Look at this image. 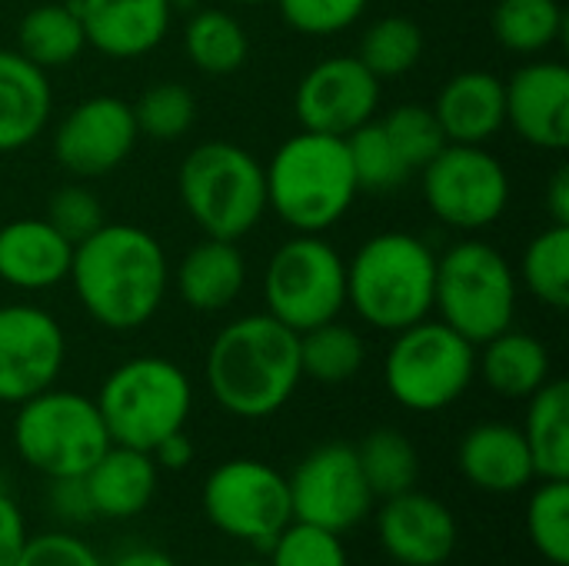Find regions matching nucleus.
Instances as JSON below:
<instances>
[{
	"label": "nucleus",
	"instance_id": "1",
	"mask_svg": "<svg viewBox=\"0 0 569 566\" xmlns=\"http://www.w3.org/2000/svg\"><path fill=\"white\" fill-rule=\"evenodd\" d=\"M67 280L90 320L103 330L127 334L157 317L170 287V264L150 230L103 224L73 244Z\"/></svg>",
	"mask_w": 569,
	"mask_h": 566
},
{
	"label": "nucleus",
	"instance_id": "2",
	"mask_svg": "<svg viewBox=\"0 0 569 566\" xmlns=\"http://www.w3.org/2000/svg\"><path fill=\"white\" fill-rule=\"evenodd\" d=\"M300 380V334L270 314L227 324L207 350V387L240 420L273 417L297 394Z\"/></svg>",
	"mask_w": 569,
	"mask_h": 566
},
{
	"label": "nucleus",
	"instance_id": "3",
	"mask_svg": "<svg viewBox=\"0 0 569 566\" xmlns=\"http://www.w3.org/2000/svg\"><path fill=\"white\" fill-rule=\"evenodd\" d=\"M267 177V210L297 234H323L347 217L360 187L350 167L347 140L300 130L277 147Z\"/></svg>",
	"mask_w": 569,
	"mask_h": 566
},
{
	"label": "nucleus",
	"instance_id": "4",
	"mask_svg": "<svg viewBox=\"0 0 569 566\" xmlns=\"http://www.w3.org/2000/svg\"><path fill=\"white\" fill-rule=\"evenodd\" d=\"M437 254L427 240L387 230L360 244L347 264V304L373 330H407L430 317Z\"/></svg>",
	"mask_w": 569,
	"mask_h": 566
},
{
	"label": "nucleus",
	"instance_id": "5",
	"mask_svg": "<svg viewBox=\"0 0 569 566\" xmlns=\"http://www.w3.org/2000/svg\"><path fill=\"white\" fill-rule=\"evenodd\" d=\"M180 200L203 237L240 240L267 214L263 163L240 143L207 140L193 147L177 173Z\"/></svg>",
	"mask_w": 569,
	"mask_h": 566
},
{
	"label": "nucleus",
	"instance_id": "6",
	"mask_svg": "<svg viewBox=\"0 0 569 566\" xmlns=\"http://www.w3.org/2000/svg\"><path fill=\"white\" fill-rule=\"evenodd\" d=\"M93 404L110 444L150 454L163 437L187 427L193 387L187 370L167 357H130L107 374Z\"/></svg>",
	"mask_w": 569,
	"mask_h": 566
},
{
	"label": "nucleus",
	"instance_id": "7",
	"mask_svg": "<svg viewBox=\"0 0 569 566\" xmlns=\"http://www.w3.org/2000/svg\"><path fill=\"white\" fill-rule=\"evenodd\" d=\"M433 310L473 347L513 327L517 274L510 260L483 240L453 244L437 257Z\"/></svg>",
	"mask_w": 569,
	"mask_h": 566
},
{
	"label": "nucleus",
	"instance_id": "8",
	"mask_svg": "<svg viewBox=\"0 0 569 566\" xmlns=\"http://www.w3.org/2000/svg\"><path fill=\"white\" fill-rule=\"evenodd\" d=\"M13 447L30 470L47 480H63L83 477L110 447V434L90 397L47 387L17 404Z\"/></svg>",
	"mask_w": 569,
	"mask_h": 566
},
{
	"label": "nucleus",
	"instance_id": "9",
	"mask_svg": "<svg viewBox=\"0 0 569 566\" xmlns=\"http://www.w3.org/2000/svg\"><path fill=\"white\" fill-rule=\"evenodd\" d=\"M477 377V347L443 320H420L393 334L383 380L390 397L413 414L453 407Z\"/></svg>",
	"mask_w": 569,
	"mask_h": 566
},
{
	"label": "nucleus",
	"instance_id": "10",
	"mask_svg": "<svg viewBox=\"0 0 569 566\" xmlns=\"http://www.w3.org/2000/svg\"><path fill=\"white\" fill-rule=\"evenodd\" d=\"M263 304L293 334L337 320L347 307V260L320 234L290 237L267 260Z\"/></svg>",
	"mask_w": 569,
	"mask_h": 566
},
{
	"label": "nucleus",
	"instance_id": "11",
	"mask_svg": "<svg viewBox=\"0 0 569 566\" xmlns=\"http://www.w3.org/2000/svg\"><path fill=\"white\" fill-rule=\"evenodd\" d=\"M203 514L217 534L270 550L293 520L287 477L253 457L223 460L203 480Z\"/></svg>",
	"mask_w": 569,
	"mask_h": 566
},
{
	"label": "nucleus",
	"instance_id": "12",
	"mask_svg": "<svg viewBox=\"0 0 569 566\" xmlns=\"http://www.w3.org/2000/svg\"><path fill=\"white\" fill-rule=\"evenodd\" d=\"M420 173L430 214L453 230L493 227L510 203V173L483 143H447Z\"/></svg>",
	"mask_w": 569,
	"mask_h": 566
},
{
	"label": "nucleus",
	"instance_id": "13",
	"mask_svg": "<svg viewBox=\"0 0 569 566\" xmlns=\"http://www.w3.org/2000/svg\"><path fill=\"white\" fill-rule=\"evenodd\" d=\"M287 487L293 520L333 530L340 537L363 524L377 500L360 470L357 447L340 440L310 450L287 477Z\"/></svg>",
	"mask_w": 569,
	"mask_h": 566
},
{
	"label": "nucleus",
	"instance_id": "14",
	"mask_svg": "<svg viewBox=\"0 0 569 566\" xmlns=\"http://www.w3.org/2000/svg\"><path fill=\"white\" fill-rule=\"evenodd\" d=\"M67 364V337L33 304L0 307V404H23L53 387Z\"/></svg>",
	"mask_w": 569,
	"mask_h": 566
},
{
	"label": "nucleus",
	"instance_id": "15",
	"mask_svg": "<svg viewBox=\"0 0 569 566\" xmlns=\"http://www.w3.org/2000/svg\"><path fill=\"white\" fill-rule=\"evenodd\" d=\"M140 140L133 107L120 97H87L67 110L53 133V157L73 177H107Z\"/></svg>",
	"mask_w": 569,
	"mask_h": 566
},
{
	"label": "nucleus",
	"instance_id": "16",
	"mask_svg": "<svg viewBox=\"0 0 569 566\" xmlns=\"http://www.w3.org/2000/svg\"><path fill=\"white\" fill-rule=\"evenodd\" d=\"M380 107V80L360 63V57H327L313 63L293 93V113L303 130L347 137Z\"/></svg>",
	"mask_w": 569,
	"mask_h": 566
},
{
	"label": "nucleus",
	"instance_id": "17",
	"mask_svg": "<svg viewBox=\"0 0 569 566\" xmlns=\"http://www.w3.org/2000/svg\"><path fill=\"white\" fill-rule=\"evenodd\" d=\"M377 537L387 557L403 566H443L460 540L457 517L430 494L403 490L377 514Z\"/></svg>",
	"mask_w": 569,
	"mask_h": 566
},
{
	"label": "nucleus",
	"instance_id": "18",
	"mask_svg": "<svg viewBox=\"0 0 569 566\" xmlns=\"http://www.w3.org/2000/svg\"><path fill=\"white\" fill-rule=\"evenodd\" d=\"M507 123L537 150L569 147V70L560 60H530L503 80Z\"/></svg>",
	"mask_w": 569,
	"mask_h": 566
},
{
	"label": "nucleus",
	"instance_id": "19",
	"mask_svg": "<svg viewBox=\"0 0 569 566\" xmlns=\"http://www.w3.org/2000/svg\"><path fill=\"white\" fill-rule=\"evenodd\" d=\"M87 43L113 60H133L160 47L173 20V0H77Z\"/></svg>",
	"mask_w": 569,
	"mask_h": 566
},
{
	"label": "nucleus",
	"instance_id": "20",
	"mask_svg": "<svg viewBox=\"0 0 569 566\" xmlns=\"http://www.w3.org/2000/svg\"><path fill=\"white\" fill-rule=\"evenodd\" d=\"M457 467L483 494H520L537 477L523 430L503 420L470 427L457 447Z\"/></svg>",
	"mask_w": 569,
	"mask_h": 566
},
{
	"label": "nucleus",
	"instance_id": "21",
	"mask_svg": "<svg viewBox=\"0 0 569 566\" xmlns=\"http://www.w3.org/2000/svg\"><path fill=\"white\" fill-rule=\"evenodd\" d=\"M73 244L43 217L0 227V280L17 290H50L67 280Z\"/></svg>",
	"mask_w": 569,
	"mask_h": 566
},
{
	"label": "nucleus",
	"instance_id": "22",
	"mask_svg": "<svg viewBox=\"0 0 569 566\" xmlns=\"http://www.w3.org/2000/svg\"><path fill=\"white\" fill-rule=\"evenodd\" d=\"M157 484L160 467L153 464V457L123 444H110L83 474L93 517L107 520H130L143 514L157 497Z\"/></svg>",
	"mask_w": 569,
	"mask_h": 566
},
{
	"label": "nucleus",
	"instance_id": "23",
	"mask_svg": "<svg viewBox=\"0 0 569 566\" xmlns=\"http://www.w3.org/2000/svg\"><path fill=\"white\" fill-rule=\"evenodd\" d=\"M433 117L447 143H487L507 123V90L490 70L453 73L437 93Z\"/></svg>",
	"mask_w": 569,
	"mask_h": 566
},
{
	"label": "nucleus",
	"instance_id": "24",
	"mask_svg": "<svg viewBox=\"0 0 569 566\" xmlns=\"http://www.w3.org/2000/svg\"><path fill=\"white\" fill-rule=\"evenodd\" d=\"M53 107L47 70L30 63L17 50H0V153L33 143Z\"/></svg>",
	"mask_w": 569,
	"mask_h": 566
},
{
	"label": "nucleus",
	"instance_id": "25",
	"mask_svg": "<svg viewBox=\"0 0 569 566\" xmlns=\"http://www.w3.org/2000/svg\"><path fill=\"white\" fill-rule=\"evenodd\" d=\"M177 294L190 310L217 314L237 304L247 287V260L233 240L203 237L177 264Z\"/></svg>",
	"mask_w": 569,
	"mask_h": 566
},
{
	"label": "nucleus",
	"instance_id": "26",
	"mask_svg": "<svg viewBox=\"0 0 569 566\" xmlns=\"http://www.w3.org/2000/svg\"><path fill=\"white\" fill-rule=\"evenodd\" d=\"M477 354V374L483 384L507 400H530L550 380V350L527 330H500Z\"/></svg>",
	"mask_w": 569,
	"mask_h": 566
},
{
	"label": "nucleus",
	"instance_id": "27",
	"mask_svg": "<svg viewBox=\"0 0 569 566\" xmlns=\"http://www.w3.org/2000/svg\"><path fill=\"white\" fill-rule=\"evenodd\" d=\"M540 480H569V384L547 380L527 407L520 427Z\"/></svg>",
	"mask_w": 569,
	"mask_h": 566
},
{
	"label": "nucleus",
	"instance_id": "28",
	"mask_svg": "<svg viewBox=\"0 0 569 566\" xmlns=\"http://www.w3.org/2000/svg\"><path fill=\"white\" fill-rule=\"evenodd\" d=\"M87 47V33L80 23L77 0L67 3H40L20 17L17 27V53H23L40 70L73 63Z\"/></svg>",
	"mask_w": 569,
	"mask_h": 566
},
{
	"label": "nucleus",
	"instance_id": "29",
	"mask_svg": "<svg viewBox=\"0 0 569 566\" xmlns=\"http://www.w3.org/2000/svg\"><path fill=\"white\" fill-rule=\"evenodd\" d=\"M183 53L187 60L210 73V77H227L240 70L250 57V37L243 23L217 7L197 10L187 27H183Z\"/></svg>",
	"mask_w": 569,
	"mask_h": 566
},
{
	"label": "nucleus",
	"instance_id": "30",
	"mask_svg": "<svg viewBox=\"0 0 569 566\" xmlns=\"http://www.w3.org/2000/svg\"><path fill=\"white\" fill-rule=\"evenodd\" d=\"M363 337L340 320H327L300 334V370L317 384H347L363 370Z\"/></svg>",
	"mask_w": 569,
	"mask_h": 566
},
{
	"label": "nucleus",
	"instance_id": "31",
	"mask_svg": "<svg viewBox=\"0 0 569 566\" xmlns=\"http://www.w3.org/2000/svg\"><path fill=\"white\" fill-rule=\"evenodd\" d=\"M357 460H360V470H363L373 497H380V500L417 487V477H420L417 447L410 444L407 434H400L393 427H380V430L367 434L357 447Z\"/></svg>",
	"mask_w": 569,
	"mask_h": 566
},
{
	"label": "nucleus",
	"instance_id": "32",
	"mask_svg": "<svg viewBox=\"0 0 569 566\" xmlns=\"http://www.w3.org/2000/svg\"><path fill=\"white\" fill-rule=\"evenodd\" d=\"M560 0H497L490 27L510 53H543L563 33Z\"/></svg>",
	"mask_w": 569,
	"mask_h": 566
},
{
	"label": "nucleus",
	"instance_id": "33",
	"mask_svg": "<svg viewBox=\"0 0 569 566\" xmlns=\"http://www.w3.org/2000/svg\"><path fill=\"white\" fill-rule=\"evenodd\" d=\"M357 57L377 80L403 77L423 57V30L417 20L400 17V13L380 17L367 27Z\"/></svg>",
	"mask_w": 569,
	"mask_h": 566
},
{
	"label": "nucleus",
	"instance_id": "34",
	"mask_svg": "<svg viewBox=\"0 0 569 566\" xmlns=\"http://www.w3.org/2000/svg\"><path fill=\"white\" fill-rule=\"evenodd\" d=\"M520 277L527 290L553 310L569 307V227L550 224L543 234H537L520 264Z\"/></svg>",
	"mask_w": 569,
	"mask_h": 566
},
{
	"label": "nucleus",
	"instance_id": "35",
	"mask_svg": "<svg viewBox=\"0 0 569 566\" xmlns=\"http://www.w3.org/2000/svg\"><path fill=\"white\" fill-rule=\"evenodd\" d=\"M343 140H347V153H350L357 187L367 190V193H393L413 173L400 160V153L393 150V143H390L387 130L380 127V120H367L363 127H357Z\"/></svg>",
	"mask_w": 569,
	"mask_h": 566
},
{
	"label": "nucleus",
	"instance_id": "36",
	"mask_svg": "<svg viewBox=\"0 0 569 566\" xmlns=\"http://www.w3.org/2000/svg\"><path fill=\"white\" fill-rule=\"evenodd\" d=\"M133 107V120L137 130L157 143H170L180 140L193 130L197 123V97L190 87L177 83V80H160L153 87H147Z\"/></svg>",
	"mask_w": 569,
	"mask_h": 566
},
{
	"label": "nucleus",
	"instance_id": "37",
	"mask_svg": "<svg viewBox=\"0 0 569 566\" xmlns=\"http://www.w3.org/2000/svg\"><path fill=\"white\" fill-rule=\"evenodd\" d=\"M527 537L547 564H569V480H540L530 494Z\"/></svg>",
	"mask_w": 569,
	"mask_h": 566
},
{
	"label": "nucleus",
	"instance_id": "38",
	"mask_svg": "<svg viewBox=\"0 0 569 566\" xmlns=\"http://www.w3.org/2000/svg\"><path fill=\"white\" fill-rule=\"evenodd\" d=\"M380 127L387 130L393 150L400 153V160L410 167V170H423L443 147H447V137L433 117V107H423V103H400L393 107Z\"/></svg>",
	"mask_w": 569,
	"mask_h": 566
},
{
	"label": "nucleus",
	"instance_id": "39",
	"mask_svg": "<svg viewBox=\"0 0 569 566\" xmlns=\"http://www.w3.org/2000/svg\"><path fill=\"white\" fill-rule=\"evenodd\" d=\"M270 566H350V560L340 534L290 520L270 544Z\"/></svg>",
	"mask_w": 569,
	"mask_h": 566
},
{
	"label": "nucleus",
	"instance_id": "40",
	"mask_svg": "<svg viewBox=\"0 0 569 566\" xmlns=\"http://www.w3.org/2000/svg\"><path fill=\"white\" fill-rule=\"evenodd\" d=\"M370 0H277L283 20L307 37H333L350 30Z\"/></svg>",
	"mask_w": 569,
	"mask_h": 566
},
{
	"label": "nucleus",
	"instance_id": "41",
	"mask_svg": "<svg viewBox=\"0 0 569 566\" xmlns=\"http://www.w3.org/2000/svg\"><path fill=\"white\" fill-rule=\"evenodd\" d=\"M47 220L70 244H80L83 237H90L93 230H100L107 224L100 200L87 187H80V183H67V187L53 190V197L47 203Z\"/></svg>",
	"mask_w": 569,
	"mask_h": 566
},
{
	"label": "nucleus",
	"instance_id": "42",
	"mask_svg": "<svg viewBox=\"0 0 569 566\" xmlns=\"http://www.w3.org/2000/svg\"><path fill=\"white\" fill-rule=\"evenodd\" d=\"M13 566H103V560L80 537L50 530V534L30 537Z\"/></svg>",
	"mask_w": 569,
	"mask_h": 566
},
{
	"label": "nucleus",
	"instance_id": "43",
	"mask_svg": "<svg viewBox=\"0 0 569 566\" xmlns=\"http://www.w3.org/2000/svg\"><path fill=\"white\" fill-rule=\"evenodd\" d=\"M50 510L60 517V520H87L93 517V507H90V497H87V487H83V477H63V480H50Z\"/></svg>",
	"mask_w": 569,
	"mask_h": 566
},
{
	"label": "nucleus",
	"instance_id": "44",
	"mask_svg": "<svg viewBox=\"0 0 569 566\" xmlns=\"http://www.w3.org/2000/svg\"><path fill=\"white\" fill-rule=\"evenodd\" d=\"M30 534H27V520L23 510L0 494V566H13L20 550L27 547Z\"/></svg>",
	"mask_w": 569,
	"mask_h": 566
},
{
	"label": "nucleus",
	"instance_id": "45",
	"mask_svg": "<svg viewBox=\"0 0 569 566\" xmlns=\"http://www.w3.org/2000/svg\"><path fill=\"white\" fill-rule=\"evenodd\" d=\"M153 464L170 470V474H180L193 464V440L187 437V430H177L170 437H163L153 450H150Z\"/></svg>",
	"mask_w": 569,
	"mask_h": 566
},
{
	"label": "nucleus",
	"instance_id": "46",
	"mask_svg": "<svg viewBox=\"0 0 569 566\" xmlns=\"http://www.w3.org/2000/svg\"><path fill=\"white\" fill-rule=\"evenodd\" d=\"M547 210H550L553 224L569 227V167H560V170L550 177V187H547Z\"/></svg>",
	"mask_w": 569,
	"mask_h": 566
},
{
	"label": "nucleus",
	"instance_id": "47",
	"mask_svg": "<svg viewBox=\"0 0 569 566\" xmlns=\"http://www.w3.org/2000/svg\"><path fill=\"white\" fill-rule=\"evenodd\" d=\"M103 566H177L163 550H153V547H133L127 554H120L117 560Z\"/></svg>",
	"mask_w": 569,
	"mask_h": 566
},
{
	"label": "nucleus",
	"instance_id": "48",
	"mask_svg": "<svg viewBox=\"0 0 569 566\" xmlns=\"http://www.w3.org/2000/svg\"><path fill=\"white\" fill-rule=\"evenodd\" d=\"M230 3H247V7H260V3H267V0H230Z\"/></svg>",
	"mask_w": 569,
	"mask_h": 566
},
{
	"label": "nucleus",
	"instance_id": "49",
	"mask_svg": "<svg viewBox=\"0 0 569 566\" xmlns=\"http://www.w3.org/2000/svg\"><path fill=\"white\" fill-rule=\"evenodd\" d=\"M233 566H270V564H260V560H247V564H233Z\"/></svg>",
	"mask_w": 569,
	"mask_h": 566
}]
</instances>
